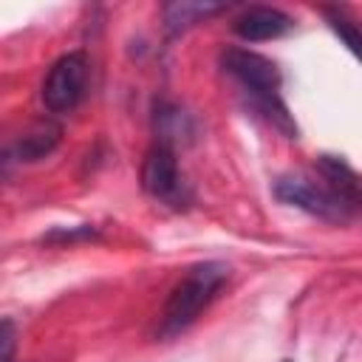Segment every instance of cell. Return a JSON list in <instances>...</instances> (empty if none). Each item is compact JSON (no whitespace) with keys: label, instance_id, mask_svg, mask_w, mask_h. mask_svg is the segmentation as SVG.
<instances>
[{"label":"cell","instance_id":"6da1fadb","mask_svg":"<svg viewBox=\"0 0 362 362\" xmlns=\"http://www.w3.org/2000/svg\"><path fill=\"white\" fill-rule=\"evenodd\" d=\"M274 195L283 204L331 223H348L362 215V175H356L339 156H320L311 170L277 178Z\"/></svg>","mask_w":362,"mask_h":362},{"label":"cell","instance_id":"7a4b0ae2","mask_svg":"<svg viewBox=\"0 0 362 362\" xmlns=\"http://www.w3.org/2000/svg\"><path fill=\"white\" fill-rule=\"evenodd\" d=\"M221 68L226 76L235 79L255 113H260L272 127L286 133V139H297V124L280 96V71L269 57L249 48H223Z\"/></svg>","mask_w":362,"mask_h":362},{"label":"cell","instance_id":"3957f363","mask_svg":"<svg viewBox=\"0 0 362 362\" xmlns=\"http://www.w3.org/2000/svg\"><path fill=\"white\" fill-rule=\"evenodd\" d=\"M226 277H229V266L221 260H206V263H195L192 269H187V274L173 286L164 303L158 337L167 339V337L187 331L201 317V311L215 300Z\"/></svg>","mask_w":362,"mask_h":362},{"label":"cell","instance_id":"277c9868","mask_svg":"<svg viewBox=\"0 0 362 362\" xmlns=\"http://www.w3.org/2000/svg\"><path fill=\"white\" fill-rule=\"evenodd\" d=\"M88 88V57L82 51H71L59 57L42 82V105L51 113H71Z\"/></svg>","mask_w":362,"mask_h":362},{"label":"cell","instance_id":"5b68a950","mask_svg":"<svg viewBox=\"0 0 362 362\" xmlns=\"http://www.w3.org/2000/svg\"><path fill=\"white\" fill-rule=\"evenodd\" d=\"M141 187L156 201H164L173 206H184V201L189 198L181 170H178V161H175V153L167 141H156L147 150V156L141 161Z\"/></svg>","mask_w":362,"mask_h":362},{"label":"cell","instance_id":"8992f818","mask_svg":"<svg viewBox=\"0 0 362 362\" xmlns=\"http://www.w3.org/2000/svg\"><path fill=\"white\" fill-rule=\"evenodd\" d=\"M235 34L246 42H263V40H277L283 34H288L294 28V20L288 14H283L280 8H269V6H252L246 8L235 23H232Z\"/></svg>","mask_w":362,"mask_h":362},{"label":"cell","instance_id":"52a82bcc","mask_svg":"<svg viewBox=\"0 0 362 362\" xmlns=\"http://www.w3.org/2000/svg\"><path fill=\"white\" fill-rule=\"evenodd\" d=\"M59 139H62V127L51 119H40L23 133V139H17L11 156H17V161H40L59 144Z\"/></svg>","mask_w":362,"mask_h":362},{"label":"cell","instance_id":"ba28073f","mask_svg":"<svg viewBox=\"0 0 362 362\" xmlns=\"http://www.w3.org/2000/svg\"><path fill=\"white\" fill-rule=\"evenodd\" d=\"M218 11H223L221 3H189V0L167 3L164 6V23H167L170 31H184L192 23H201V20H206L209 14H218Z\"/></svg>","mask_w":362,"mask_h":362},{"label":"cell","instance_id":"9c48e42d","mask_svg":"<svg viewBox=\"0 0 362 362\" xmlns=\"http://www.w3.org/2000/svg\"><path fill=\"white\" fill-rule=\"evenodd\" d=\"M322 14H325V20L331 23V28H334V34L348 45V51L362 62V28L359 25H354V20L342 11V8H331V6H325L322 8Z\"/></svg>","mask_w":362,"mask_h":362},{"label":"cell","instance_id":"30bf717a","mask_svg":"<svg viewBox=\"0 0 362 362\" xmlns=\"http://www.w3.org/2000/svg\"><path fill=\"white\" fill-rule=\"evenodd\" d=\"M82 238H96V229L93 226H76V229H57V232H51L45 240L51 243V240H59V243H71V240H82Z\"/></svg>","mask_w":362,"mask_h":362},{"label":"cell","instance_id":"8fae6325","mask_svg":"<svg viewBox=\"0 0 362 362\" xmlns=\"http://www.w3.org/2000/svg\"><path fill=\"white\" fill-rule=\"evenodd\" d=\"M3 362H14V325L3 320Z\"/></svg>","mask_w":362,"mask_h":362},{"label":"cell","instance_id":"7c38bea8","mask_svg":"<svg viewBox=\"0 0 362 362\" xmlns=\"http://www.w3.org/2000/svg\"><path fill=\"white\" fill-rule=\"evenodd\" d=\"M283 362H288V359H283Z\"/></svg>","mask_w":362,"mask_h":362}]
</instances>
